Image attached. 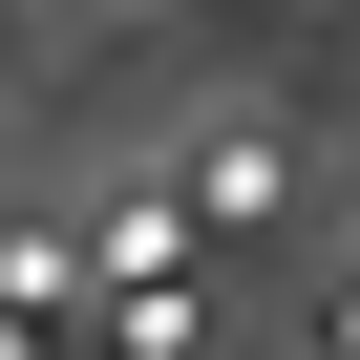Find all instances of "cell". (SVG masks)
Returning <instances> with one entry per match:
<instances>
[{"label":"cell","instance_id":"6da1fadb","mask_svg":"<svg viewBox=\"0 0 360 360\" xmlns=\"http://www.w3.org/2000/svg\"><path fill=\"white\" fill-rule=\"evenodd\" d=\"M339 360H360V276H339Z\"/></svg>","mask_w":360,"mask_h":360}]
</instances>
